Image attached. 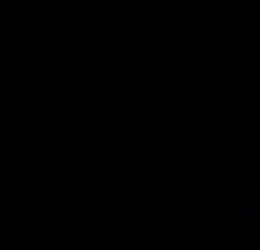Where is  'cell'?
Listing matches in <instances>:
<instances>
[{"label":"cell","mask_w":260,"mask_h":250,"mask_svg":"<svg viewBox=\"0 0 260 250\" xmlns=\"http://www.w3.org/2000/svg\"><path fill=\"white\" fill-rule=\"evenodd\" d=\"M255 245H260V201H255V211L241 216V250H255Z\"/></svg>","instance_id":"6da1fadb"}]
</instances>
